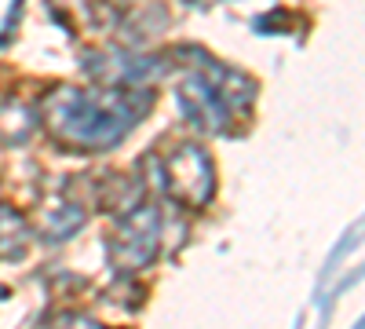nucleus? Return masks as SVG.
I'll list each match as a JSON object with an SVG mask.
<instances>
[{
  "label": "nucleus",
  "instance_id": "1",
  "mask_svg": "<svg viewBox=\"0 0 365 329\" xmlns=\"http://www.w3.org/2000/svg\"><path fill=\"white\" fill-rule=\"evenodd\" d=\"M154 92L150 88H77L58 84L44 92L37 106V121L66 154H103L139 125V117L150 110Z\"/></svg>",
  "mask_w": 365,
  "mask_h": 329
},
{
  "label": "nucleus",
  "instance_id": "2",
  "mask_svg": "<svg viewBox=\"0 0 365 329\" xmlns=\"http://www.w3.org/2000/svg\"><path fill=\"white\" fill-rule=\"evenodd\" d=\"M158 183L168 201L187 213H201L216 198V165L197 143H179L158 161Z\"/></svg>",
  "mask_w": 365,
  "mask_h": 329
},
{
  "label": "nucleus",
  "instance_id": "3",
  "mask_svg": "<svg viewBox=\"0 0 365 329\" xmlns=\"http://www.w3.org/2000/svg\"><path fill=\"white\" fill-rule=\"evenodd\" d=\"M110 267L117 275H139L161 253V213L150 201H135L132 208L117 216V227L110 234Z\"/></svg>",
  "mask_w": 365,
  "mask_h": 329
},
{
  "label": "nucleus",
  "instance_id": "4",
  "mask_svg": "<svg viewBox=\"0 0 365 329\" xmlns=\"http://www.w3.org/2000/svg\"><path fill=\"white\" fill-rule=\"evenodd\" d=\"M175 103H179V113L187 121L205 132V136H230L234 132V106L220 96V88L212 84L205 74H197L194 66H187L182 81L175 84Z\"/></svg>",
  "mask_w": 365,
  "mask_h": 329
},
{
  "label": "nucleus",
  "instance_id": "5",
  "mask_svg": "<svg viewBox=\"0 0 365 329\" xmlns=\"http://www.w3.org/2000/svg\"><path fill=\"white\" fill-rule=\"evenodd\" d=\"M84 74L106 84V88H154L158 77H165L168 63H161L158 55H135V51H88L84 55Z\"/></svg>",
  "mask_w": 365,
  "mask_h": 329
},
{
  "label": "nucleus",
  "instance_id": "6",
  "mask_svg": "<svg viewBox=\"0 0 365 329\" xmlns=\"http://www.w3.org/2000/svg\"><path fill=\"white\" fill-rule=\"evenodd\" d=\"M84 223H88V213H84L77 201L63 198V194L48 198V201L41 205V213H37V234L44 238V242H51V246L73 238Z\"/></svg>",
  "mask_w": 365,
  "mask_h": 329
},
{
  "label": "nucleus",
  "instance_id": "7",
  "mask_svg": "<svg viewBox=\"0 0 365 329\" xmlns=\"http://www.w3.org/2000/svg\"><path fill=\"white\" fill-rule=\"evenodd\" d=\"M37 128H41V121H37L34 106H26L19 99L0 103V146H26L37 136Z\"/></svg>",
  "mask_w": 365,
  "mask_h": 329
},
{
  "label": "nucleus",
  "instance_id": "8",
  "mask_svg": "<svg viewBox=\"0 0 365 329\" xmlns=\"http://www.w3.org/2000/svg\"><path fill=\"white\" fill-rule=\"evenodd\" d=\"M29 249V223L22 213L0 201V260H22Z\"/></svg>",
  "mask_w": 365,
  "mask_h": 329
},
{
  "label": "nucleus",
  "instance_id": "9",
  "mask_svg": "<svg viewBox=\"0 0 365 329\" xmlns=\"http://www.w3.org/2000/svg\"><path fill=\"white\" fill-rule=\"evenodd\" d=\"M8 296H11V289H8V285H0V304H4Z\"/></svg>",
  "mask_w": 365,
  "mask_h": 329
}]
</instances>
